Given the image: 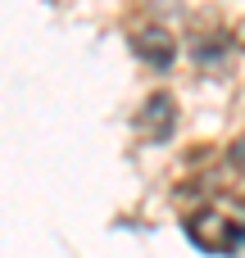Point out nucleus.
<instances>
[{"mask_svg": "<svg viewBox=\"0 0 245 258\" xmlns=\"http://www.w3.org/2000/svg\"><path fill=\"white\" fill-rule=\"evenodd\" d=\"M141 54H150L155 63H168V59H173V41H168L164 32H145V36H141Z\"/></svg>", "mask_w": 245, "mask_h": 258, "instance_id": "2", "label": "nucleus"}, {"mask_svg": "<svg viewBox=\"0 0 245 258\" xmlns=\"http://www.w3.org/2000/svg\"><path fill=\"white\" fill-rule=\"evenodd\" d=\"M141 113H145V118H141L145 141H164V136L173 132V100H168V95H155V100H150Z\"/></svg>", "mask_w": 245, "mask_h": 258, "instance_id": "1", "label": "nucleus"}]
</instances>
